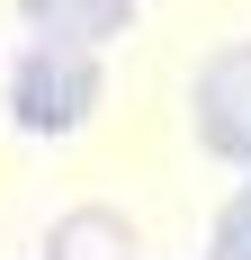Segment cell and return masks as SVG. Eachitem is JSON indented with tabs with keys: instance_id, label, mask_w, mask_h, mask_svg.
<instances>
[{
	"instance_id": "cell-1",
	"label": "cell",
	"mask_w": 251,
	"mask_h": 260,
	"mask_svg": "<svg viewBox=\"0 0 251 260\" xmlns=\"http://www.w3.org/2000/svg\"><path fill=\"white\" fill-rule=\"evenodd\" d=\"M99 90H108V72L81 45H27L9 63V117L27 135H81L99 117Z\"/></svg>"
},
{
	"instance_id": "cell-2",
	"label": "cell",
	"mask_w": 251,
	"mask_h": 260,
	"mask_svg": "<svg viewBox=\"0 0 251 260\" xmlns=\"http://www.w3.org/2000/svg\"><path fill=\"white\" fill-rule=\"evenodd\" d=\"M189 117H198V144L215 161H242V171H251V36H242V45H215L198 63Z\"/></svg>"
},
{
	"instance_id": "cell-3",
	"label": "cell",
	"mask_w": 251,
	"mask_h": 260,
	"mask_svg": "<svg viewBox=\"0 0 251 260\" xmlns=\"http://www.w3.org/2000/svg\"><path fill=\"white\" fill-rule=\"evenodd\" d=\"M18 18L36 27V45H81V54H99L108 36H125L135 0H18Z\"/></svg>"
},
{
	"instance_id": "cell-4",
	"label": "cell",
	"mask_w": 251,
	"mask_h": 260,
	"mask_svg": "<svg viewBox=\"0 0 251 260\" xmlns=\"http://www.w3.org/2000/svg\"><path fill=\"white\" fill-rule=\"evenodd\" d=\"M45 260H135V224L117 207H72V215H54Z\"/></svg>"
},
{
	"instance_id": "cell-5",
	"label": "cell",
	"mask_w": 251,
	"mask_h": 260,
	"mask_svg": "<svg viewBox=\"0 0 251 260\" xmlns=\"http://www.w3.org/2000/svg\"><path fill=\"white\" fill-rule=\"evenodd\" d=\"M206 260H251V188L233 198L225 215H215V242H206Z\"/></svg>"
}]
</instances>
